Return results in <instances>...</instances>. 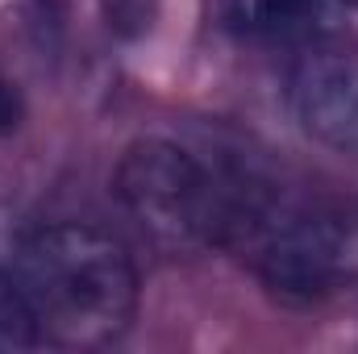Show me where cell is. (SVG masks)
Instances as JSON below:
<instances>
[{"label": "cell", "instance_id": "obj_2", "mask_svg": "<svg viewBox=\"0 0 358 354\" xmlns=\"http://www.w3.org/2000/svg\"><path fill=\"white\" fill-rule=\"evenodd\" d=\"M221 246L242 250L255 275L287 304L329 296L350 263V238L334 213L263 192H229Z\"/></svg>", "mask_w": 358, "mask_h": 354}, {"label": "cell", "instance_id": "obj_5", "mask_svg": "<svg viewBox=\"0 0 358 354\" xmlns=\"http://www.w3.org/2000/svg\"><path fill=\"white\" fill-rule=\"evenodd\" d=\"M325 13V0H225V21L246 34H296Z\"/></svg>", "mask_w": 358, "mask_h": 354}, {"label": "cell", "instance_id": "obj_4", "mask_svg": "<svg viewBox=\"0 0 358 354\" xmlns=\"http://www.w3.org/2000/svg\"><path fill=\"white\" fill-rule=\"evenodd\" d=\"M287 100L304 134L334 150H358V50L313 46L292 67Z\"/></svg>", "mask_w": 358, "mask_h": 354}, {"label": "cell", "instance_id": "obj_3", "mask_svg": "<svg viewBox=\"0 0 358 354\" xmlns=\"http://www.w3.org/2000/svg\"><path fill=\"white\" fill-rule=\"evenodd\" d=\"M129 217L167 246H221L229 192L208 176V167L167 138L134 142L113 179Z\"/></svg>", "mask_w": 358, "mask_h": 354}, {"label": "cell", "instance_id": "obj_1", "mask_svg": "<svg viewBox=\"0 0 358 354\" xmlns=\"http://www.w3.org/2000/svg\"><path fill=\"white\" fill-rule=\"evenodd\" d=\"M42 342L96 351L117 342L138 313L129 250L96 225H42L17 246V271Z\"/></svg>", "mask_w": 358, "mask_h": 354}, {"label": "cell", "instance_id": "obj_6", "mask_svg": "<svg viewBox=\"0 0 358 354\" xmlns=\"http://www.w3.org/2000/svg\"><path fill=\"white\" fill-rule=\"evenodd\" d=\"M42 342V330L34 321V309L13 275L0 271V354L13 351H34Z\"/></svg>", "mask_w": 358, "mask_h": 354}, {"label": "cell", "instance_id": "obj_7", "mask_svg": "<svg viewBox=\"0 0 358 354\" xmlns=\"http://www.w3.org/2000/svg\"><path fill=\"white\" fill-rule=\"evenodd\" d=\"M21 121V96L8 80H0V134H8Z\"/></svg>", "mask_w": 358, "mask_h": 354}]
</instances>
